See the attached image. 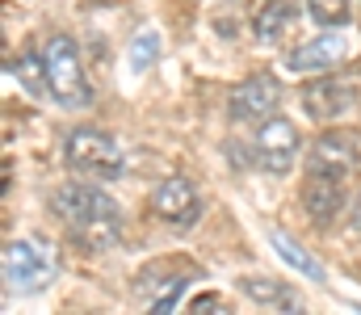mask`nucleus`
<instances>
[{"instance_id":"11","label":"nucleus","mask_w":361,"mask_h":315,"mask_svg":"<svg viewBox=\"0 0 361 315\" xmlns=\"http://www.w3.org/2000/svg\"><path fill=\"white\" fill-rule=\"evenodd\" d=\"M341 206H345V177L307 173V181H302V210H307V218L315 227H328Z\"/></svg>"},{"instance_id":"13","label":"nucleus","mask_w":361,"mask_h":315,"mask_svg":"<svg viewBox=\"0 0 361 315\" xmlns=\"http://www.w3.org/2000/svg\"><path fill=\"white\" fill-rule=\"evenodd\" d=\"M240 295L261 303V307H294V295L290 286L273 282V278H240Z\"/></svg>"},{"instance_id":"7","label":"nucleus","mask_w":361,"mask_h":315,"mask_svg":"<svg viewBox=\"0 0 361 315\" xmlns=\"http://www.w3.org/2000/svg\"><path fill=\"white\" fill-rule=\"evenodd\" d=\"M361 160L357 135L349 130H328L311 143L307 152V173H324V177H349Z\"/></svg>"},{"instance_id":"3","label":"nucleus","mask_w":361,"mask_h":315,"mask_svg":"<svg viewBox=\"0 0 361 315\" xmlns=\"http://www.w3.org/2000/svg\"><path fill=\"white\" fill-rule=\"evenodd\" d=\"M68 168L80 173V177H92V181H114L122 177V147L114 135H105L101 126H76L68 135Z\"/></svg>"},{"instance_id":"6","label":"nucleus","mask_w":361,"mask_h":315,"mask_svg":"<svg viewBox=\"0 0 361 315\" xmlns=\"http://www.w3.org/2000/svg\"><path fill=\"white\" fill-rule=\"evenodd\" d=\"M277 101H281V85L273 80L269 72H257V76H248V80H240L231 89L227 113L235 122H265V118H273Z\"/></svg>"},{"instance_id":"16","label":"nucleus","mask_w":361,"mask_h":315,"mask_svg":"<svg viewBox=\"0 0 361 315\" xmlns=\"http://www.w3.org/2000/svg\"><path fill=\"white\" fill-rule=\"evenodd\" d=\"M17 72H21V85L30 89V93H47V72H42V51H38V59L34 55H25L21 63H17Z\"/></svg>"},{"instance_id":"9","label":"nucleus","mask_w":361,"mask_h":315,"mask_svg":"<svg viewBox=\"0 0 361 315\" xmlns=\"http://www.w3.org/2000/svg\"><path fill=\"white\" fill-rule=\"evenodd\" d=\"M152 210H156V218H164V223H173V227H193L197 214H202V198H197L193 181H185V177H164V181L152 190Z\"/></svg>"},{"instance_id":"12","label":"nucleus","mask_w":361,"mask_h":315,"mask_svg":"<svg viewBox=\"0 0 361 315\" xmlns=\"http://www.w3.org/2000/svg\"><path fill=\"white\" fill-rule=\"evenodd\" d=\"M290 25H294V4L290 0H265L252 17V34L261 42H281L290 34Z\"/></svg>"},{"instance_id":"4","label":"nucleus","mask_w":361,"mask_h":315,"mask_svg":"<svg viewBox=\"0 0 361 315\" xmlns=\"http://www.w3.org/2000/svg\"><path fill=\"white\" fill-rule=\"evenodd\" d=\"M298 126L290 122V118H265V122H257V135H252V160H257V168L261 173H269V177H286L290 173V164L298 160Z\"/></svg>"},{"instance_id":"18","label":"nucleus","mask_w":361,"mask_h":315,"mask_svg":"<svg viewBox=\"0 0 361 315\" xmlns=\"http://www.w3.org/2000/svg\"><path fill=\"white\" fill-rule=\"evenodd\" d=\"M353 223L361 227V194H357V202H353Z\"/></svg>"},{"instance_id":"10","label":"nucleus","mask_w":361,"mask_h":315,"mask_svg":"<svg viewBox=\"0 0 361 315\" xmlns=\"http://www.w3.org/2000/svg\"><path fill=\"white\" fill-rule=\"evenodd\" d=\"M345 55H349V38H345L341 25H336L332 34H315V38L298 42V47L286 55V68H290V72H324V68H336Z\"/></svg>"},{"instance_id":"14","label":"nucleus","mask_w":361,"mask_h":315,"mask_svg":"<svg viewBox=\"0 0 361 315\" xmlns=\"http://www.w3.org/2000/svg\"><path fill=\"white\" fill-rule=\"evenodd\" d=\"M269 244L277 248V257H281L286 265H294V269H298L302 278H315V282L324 278V265H319L315 257H307V252H302V248H298V244H294L290 235H281V231H273V235H269Z\"/></svg>"},{"instance_id":"2","label":"nucleus","mask_w":361,"mask_h":315,"mask_svg":"<svg viewBox=\"0 0 361 315\" xmlns=\"http://www.w3.org/2000/svg\"><path fill=\"white\" fill-rule=\"evenodd\" d=\"M42 72H47V93L68 109H85L92 101L89 76L80 63V51L68 34H51L42 42Z\"/></svg>"},{"instance_id":"1","label":"nucleus","mask_w":361,"mask_h":315,"mask_svg":"<svg viewBox=\"0 0 361 315\" xmlns=\"http://www.w3.org/2000/svg\"><path fill=\"white\" fill-rule=\"evenodd\" d=\"M55 214L68 223V231L89 244V248H114L122 244V210L109 194H101L97 185L85 181H72V185H59L55 198H51Z\"/></svg>"},{"instance_id":"5","label":"nucleus","mask_w":361,"mask_h":315,"mask_svg":"<svg viewBox=\"0 0 361 315\" xmlns=\"http://www.w3.org/2000/svg\"><path fill=\"white\" fill-rule=\"evenodd\" d=\"M0 265H4V290L13 295H34V290H42L51 278H55V265L42 257V248L38 244H30V240H8L4 244V257H0Z\"/></svg>"},{"instance_id":"15","label":"nucleus","mask_w":361,"mask_h":315,"mask_svg":"<svg viewBox=\"0 0 361 315\" xmlns=\"http://www.w3.org/2000/svg\"><path fill=\"white\" fill-rule=\"evenodd\" d=\"M307 13L315 17V25H328V30H336V25H345V21H349V13H353V0H307Z\"/></svg>"},{"instance_id":"17","label":"nucleus","mask_w":361,"mask_h":315,"mask_svg":"<svg viewBox=\"0 0 361 315\" xmlns=\"http://www.w3.org/2000/svg\"><path fill=\"white\" fill-rule=\"evenodd\" d=\"M156 55H160V38H156L152 30H143V34H139V38L130 42V63H135V68L143 72V68H147V63H152Z\"/></svg>"},{"instance_id":"8","label":"nucleus","mask_w":361,"mask_h":315,"mask_svg":"<svg viewBox=\"0 0 361 315\" xmlns=\"http://www.w3.org/2000/svg\"><path fill=\"white\" fill-rule=\"evenodd\" d=\"M361 101L357 85L341 80V76H324V80H311L302 89V109L315 118V122H336L345 113H353Z\"/></svg>"}]
</instances>
